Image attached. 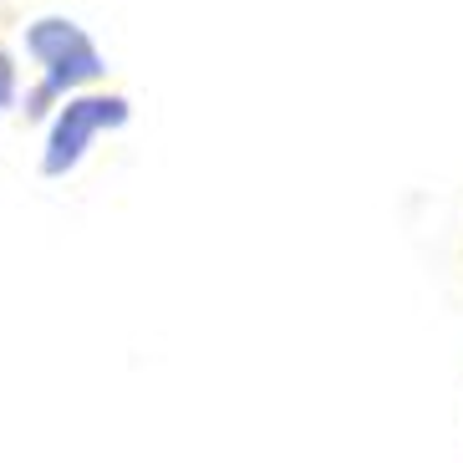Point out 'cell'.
<instances>
[{
    "mask_svg": "<svg viewBox=\"0 0 463 463\" xmlns=\"http://www.w3.org/2000/svg\"><path fill=\"white\" fill-rule=\"evenodd\" d=\"M133 123V102L123 92H71L56 102L46 118V143H42V178H67L87 158L97 133H123Z\"/></svg>",
    "mask_w": 463,
    "mask_h": 463,
    "instance_id": "obj_2",
    "label": "cell"
},
{
    "mask_svg": "<svg viewBox=\"0 0 463 463\" xmlns=\"http://www.w3.org/2000/svg\"><path fill=\"white\" fill-rule=\"evenodd\" d=\"M0 118H5V112H0Z\"/></svg>",
    "mask_w": 463,
    "mask_h": 463,
    "instance_id": "obj_4",
    "label": "cell"
},
{
    "mask_svg": "<svg viewBox=\"0 0 463 463\" xmlns=\"http://www.w3.org/2000/svg\"><path fill=\"white\" fill-rule=\"evenodd\" d=\"M26 56L36 61V82L15 102H21V112H26L31 123H46L61 97L97 87L108 77V61H102L97 42L71 15H36L26 26Z\"/></svg>",
    "mask_w": 463,
    "mask_h": 463,
    "instance_id": "obj_1",
    "label": "cell"
},
{
    "mask_svg": "<svg viewBox=\"0 0 463 463\" xmlns=\"http://www.w3.org/2000/svg\"><path fill=\"white\" fill-rule=\"evenodd\" d=\"M15 97H21V67H15L11 46L0 42V112H11Z\"/></svg>",
    "mask_w": 463,
    "mask_h": 463,
    "instance_id": "obj_3",
    "label": "cell"
}]
</instances>
